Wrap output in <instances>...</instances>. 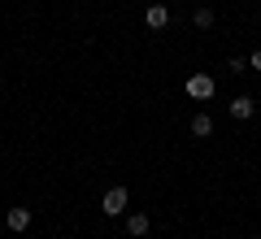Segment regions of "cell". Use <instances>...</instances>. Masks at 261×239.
<instances>
[{
    "mask_svg": "<svg viewBox=\"0 0 261 239\" xmlns=\"http://www.w3.org/2000/svg\"><path fill=\"white\" fill-rule=\"evenodd\" d=\"M126 204H130V192H126V187H109L105 200H100V213H105V218H126Z\"/></svg>",
    "mask_w": 261,
    "mask_h": 239,
    "instance_id": "obj_1",
    "label": "cell"
},
{
    "mask_svg": "<svg viewBox=\"0 0 261 239\" xmlns=\"http://www.w3.org/2000/svg\"><path fill=\"white\" fill-rule=\"evenodd\" d=\"M214 92H218V83L214 78H209V74H192V78H187V96H192V100H214Z\"/></svg>",
    "mask_w": 261,
    "mask_h": 239,
    "instance_id": "obj_2",
    "label": "cell"
},
{
    "mask_svg": "<svg viewBox=\"0 0 261 239\" xmlns=\"http://www.w3.org/2000/svg\"><path fill=\"white\" fill-rule=\"evenodd\" d=\"M226 109H231V118H235V122H248L252 113H257V100H252V96H235Z\"/></svg>",
    "mask_w": 261,
    "mask_h": 239,
    "instance_id": "obj_3",
    "label": "cell"
},
{
    "mask_svg": "<svg viewBox=\"0 0 261 239\" xmlns=\"http://www.w3.org/2000/svg\"><path fill=\"white\" fill-rule=\"evenodd\" d=\"M148 226H152L148 213H130V209H126V235H130V239H144V235H148Z\"/></svg>",
    "mask_w": 261,
    "mask_h": 239,
    "instance_id": "obj_4",
    "label": "cell"
},
{
    "mask_svg": "<svg viewBox=\"0 0 261 239\" xmlns=\"http://www.w3.org/2000/svg\"><path fill=\"white\" fill-rule=\"evenodd\" d=\"M144 22H148V31H166L170 26V9H166V5H148Z\"/></svg>",
    "mask_w": 261,
    "mask_h": 239,
    "instance_id": "obj_5",
    "label": "cell"
},
{
    "mask_svg": "<svg viewBox=\"0 0 261 239\" xmlns=\"http://www.w3.org/2000/svg\"><path fill=\"white\" fill-rule=\"evenodd\" d=\"M5 222H9V230H18V235H22V230L31 226V209H9V213H5Z\"/></svg>",
    "mask_w": 261,
    "mask_h": 239,
    "instance_id": "obj_6",
    "label": "cell"
},
{
    "mask_svg": "<svg viewBox=\"0 0 261 239\" xmlns=\"http://www.w3.org/2000/svg\"><path fill=\"white\" fill-rule=\"evenodd\" d=\"M192 135L196 139H209V135H214V118H209V113H196V118H192Z\"/></svg>",
    "mask_w": 261,
    "mask_h": 239,
    "instance_id": "obj_7",
    "label": "cell"
},
{
    "mask_svg": "<svg viewBox=\"0 0 261 239\" xmlns=\"http://www.w3.org/2000/svg\"><path fill=\"white\" fill-rule=\"evenodd\" d=\"M192 26L196 31H209V26H214V9H196L192 13Z\"/></svg>",
    "mask_w": 261,
    "mask_h": 239,
    "instance_id": "obj_8",
    "label": "cell"
},
{
    "mask_svg": "<svg viewBox=\"0 0 261 239\" xmlns=\"http://www.w3.org/2000/svg\"><path fill=\"white\" fill-rule=\"evenodd\" d=\"M248 65H252V70H261V48H257V52L248 57Z\"/></svg>",
    "mask_w": 261,
    "mask_h": 239,
    "instance_id": "obj_9",
    "label": "cell"
},
{
    "mask_svg": "<svg viewBox=\"0 0 261 239\" xmlns=\"http://www.w3.org/2000/svg\"><path fill=\"white\" fill-rule=\"evenodd\" d=\"M0 144H5V139H0Z\"/></svg>",
    "mask_w": 261,
    "mask_h": 239,
    "instance_id": "obj_10",
    "label": "cell"
}]
</instances>
